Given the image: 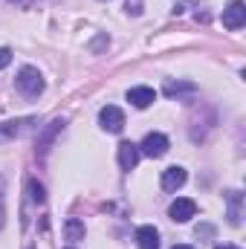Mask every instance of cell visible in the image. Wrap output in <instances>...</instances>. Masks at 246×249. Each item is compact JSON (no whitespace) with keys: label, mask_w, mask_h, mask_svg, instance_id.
I'll use <instances>...</instances> for the list:
<instances>
[{"label":"cell","mask_w":246,"mask_h":249,"mask_svg":"<svg viewBox=\"0 0 246 249\" xmlns=\"http://www.w3.org/2000/svg\"><path fill=\"white\" fill-rule=\"evenodd\" d=\"M15 87H18L20 96H26V99H38V96L44 93L47 81H44V75H41L38 67H29V64H26V67L18 70V75H15Z\"/></svg>","instance_id":"cell-1"},{"label":"cell","mask_w":246,"mask_h":249,"mask_svg":"<svg viewBox=\"0 0 246 249\" xmlns=\"http://www.w3.org/2000/svg\"><path fill=\"white\" fill-rule=\"evenodd\" d=\"M139 154H142V157H151V160L165 157V154H168V136H165V133H148V136L142 139V145H139Z\"/></svg>","instance_id":"cell-2"},{"label":"cell","mask_w":246,"mask_h":249,"mask_svg":"<svg viewBox=\"0 0 246 249\" xmlns=\"http://www.w3.org/2000/svg\"><path fill=\"white\" fill-rule=\"evenodd\" d=\"M99 124H102L107 133H122V127H124L122 107H116V105H105V107L99 110Z\"/></svg>","instance_id":"cell-3"},{"label":"cell","mask_w":246,"mask_h":249,"mask_svg":"<svg viewBox=\"0 0 246 249\" xmlns=\"http://www.w3.org/2000/svg\"><path fill=\"white\" fill-rule=\"evenodd\" d=\"M194 214H197V203L188 200V197H177V200L168 206V217H171L174 223H188Z\"/></svg>","instance_id":"cell-4"},{"label":"cell","mask_w":246,"mask_h":249,"mask_svg":"<svg viewBox=\"0 0 246 249\" xmlns=\"http://www.w3.org/2000/svg\"><path fill=\"white\" fill-rule=\"evenodd\" d=\"M244 23H246V6L241 0H232V3L223 9V26L235 32V29H241Z\"/></svg>","instance_id":"cell-5"},{"label":"cell","mask_w":246,"mask_h":249,"mask_svg":"<svg viewBox=\"0 0 246 249\" xmlns=\"http://www.w3.org/2000/svg\"><path fill=\"white\" fill-rule=\"evenodd\" d=\"M139 145H133V142H122L119 145V151H116V160H119V168L122 171H133L136 168V162H139Z\"/></svg>","instance_id":"cell-6"},{"label":"cell","mask_w":246,"mask_h":249,"mask_svg":"<svg viewBox=\"0 0 246 249\" xmlns=\"http://www.w3.org/2000/svg\"><path fill=\"white\" fill-rule=\"evenodd\" d=\"M127 102L136 110H145V107H151L157 102V93H154V87H130L127 90Z\"/></svg>","instance_id":"cell-7"},{"label":"cell","mask_w":246,"mask_h":249,"mask_svg":"<svg viewBox=\"0 0 246 249\" xmlns=\"http://www.w3.org/2000/svg\"><path fill=\"white\" fill-rule=\"evenodd\" d=\"M29 124H35V119H9V122H0V142L6 139H15L20 133L29 130Z\"/></svg>","instance_id":"cell-8"},{"label":"cell","mask_w":246,"mask_h":249,"mask_svg":"<svg viewBox=\"0 0 246 249\" xmlns=\"http://www.w3.org/2000/svg\"><path fill=\"white\" fill-rule=\"evenodd\" d=\"M185 180H188V174H185V168H180V165H171V168H165L162 171V188L165 191H177V188L185 186Z\"/></svg>","instance_id":"cell-9"},{"label":"cell","mask_w":246,"mask_h":249,"mask_svg":"<svg viewBox=\"0 0 246 249\" xmlns=\"http://www.w3.org/2000/svg\"><path fill=\"white\" fill-rule=\"evenodd\" d=\"M226 203H229V223L232 226H241V220H244V194L241 191H229L226 194Z\"/></svg>","instance_id":"cell-10"},{"label":"cell","mask_w":246,"mask_h":249,"mask_svg":"<svg viewBox=\"0 0 246 249\" xmlns=\"http://www.w3.org/2000/svg\"><path fill=\"white\" fill-rule=\"evenodd\" d=\"M162 93H165L168 99L194 96V93H197V84H191V81H174V78H168V81H165V87H162Z\"/></svg>","instance_id":"cell-11"},{"label":"cell","mask_w":246,"mask_h":249,"mask_svg":"<svg viewBox=\"0 0 246 249\" xmlns=\"http://www.w3.org/2000/svg\"><path fill=\"white\" fill-rule=\"evenodd\" d=\"M136 244H139V249H159V232L154 226H139L136 229Z\"/></svg>","instance_id":"cell-12"},{"label":"cell","mask_w":246,"mask_h":249,"mask_svg":"<svg viewBox=\"0 0 246 249\" xmlns=\"http://www.w3.org/2000/svg\"><path fill=\"white\" fill-rule=\"evenodd\" d=\"M64 124H67L64 119H55V122L47 124V130H44V133H41V139H38V148H41V154H44V151L53 145V139H55V136L64 130Z\"/></svg>","instance_id":"cell-13"},{"label":"cell","mask_w":246,"mask_h":249,"mask_svg":"<svg viewBox=\"0 0 246 249\" xmlns=\"http://www.w3.org/2000/svg\"><path fill=\"white\" fill-rule=\"evenodd\" d=\"M64 235H67V241H84V223L78 217H70L64 223Z\"/></svg>","instance_id":"cell-14"},{"label":"cell","mask_w":246,"mask_h":249,"mask_svg":"<svg viewBox=\"0 0 246 249\" xmlns=\"http://www.w3.org/2000/svg\"><path fill=\"white\" fill-rule=\"evenodd\" d=\"M26 188H29V200H32V203H38V206H41V203L47 200V194H44V186H41V183H38L35 177H32L29 183H26Z\"/></svg>","instance_id":"cell-15"},{"label":"cell","mask_w":246,"mask_h":249,"mask_svg":"<svg viewBox=\"0 0 246 249\" xmlns=\"http://www.w3.org/2000/svg\"><path fill=\"white\" fill-rule=\"evenodd\" d=\"M12 64V50L9 47H0V70H6Z\"/></svg>","instance_id":"cell-16"},{"label":"cell","mask_w":246,"mask_h":249,"mask_svg":"<svg viewBox=\"0 0 246 249\" xmlns=\"http://www.w3.org/2000/svg\"><path fill=\"white\" fill-rule=\"evenodd\" d=\"M127 15H142V0H127Z\"/></svg>","instance_id":"cell-17"},{"label":"cell","mask_w":246,"mask_h":249,"mask_svg":"<svg viewBox=\"0 0 246 249\" xmlns=\"http://www.w3.org/2000/svg\"><path fill=\"white\" fill-rule=\"evenodd\" d=\"M6 223V197H3V180H0V229Z\"/></svg>","instance_id":"cell-18"},{"label":"cell","mask_w":246,"mask_h":249,"mask_svg":"<svg viewBox=\"0 0 246 249\" xmlns=\"http://www.w3.org/2000/svg\"><path fill=\"white\" fill-rule=\"evenodd\" d=\"M9 3H15V6H20V9H29L35 0H9Z\"/></svg>","instance_id":"cell-19"},{"label":"cell","mask_w":246,"mask_h":249,"mask_svg":"<svg viewBox=\"0 0 246 249\" xmlns=\"http://www.w3.org/2000/svg\"><path fill=\"white\" fill-rule=\"evenodd\" d=\"M214 249H241V247H235V244H220V247H214Z\"/></svg>","instance_id":"cell-20"},{"label":"cell","mask_w":246,"mask_h":249,"mask_svg":"<svg viewBox=\"0 0 246 249\" xmlns=\"http://www.w3.org/2000/svg\"><path fill=\"white\" fill-rule=\"evenodd\" d=\"M171 249H194V247H185V244H177V247H171Z\"/></svg>","instance_id":"cell-21"}]
</instances>
